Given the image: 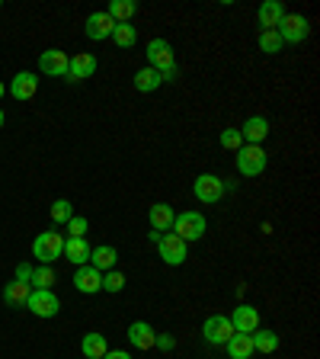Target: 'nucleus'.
I'll return each instance as SVG.
<instances>
[{
  "instance_id": "nucleus-1",
  "label": "nucleus",
  "mask_w": 320,
  "mask_h": 359,
  "mask_svg": "<svg viewBox=\"0 0 320 359\" xmlns=\"http://www.w3.org/2000/svg\"><path fill=\"white\" fill-rule=\"evenodd\" d=\"M148 67H154L163 81L177 77V61H173V49L167 39H151L148 42Z\"/></svg>"
},
{
  "instance_id": "nucleus-2",
  "label": "nucleus",
  "mask_w": 320,
  "mask_h": 359,
  "mask_svg": "<svg viewBox=\"0 0 320 359\" xmlns=\"http://www.w3.org/2000/svg\"><path fill=\"white\" fill-rule=\"evenodd\" d=\"M61 253H64V234L61 231H42L33 241V257L39 263H48L51 267L55 260H61Z\"/></svg>"
},
{
  "instance_id": "nucleus-3",
  "label": "nucleus",
  "mask_w": 320,
  "mask_h": 359,
  "mask_svg": "<svg viewBox=\"0 0 320 359\" xmlns=\"http://www.w3.org/2000/svg\"><path fill=\"white\" fill-rule=\"evenodd\" d=\"M266 151L260 148V144H240V151H237V170H240V176H260L263 170H266Z\"/></svg>"
},
{
  "instance_id": "nucleus-4",
  "label": "nucleus",
  "mask_w": 320,
  "mask_h": 359,
  "mask_svg": "<svg viewBox=\"0 0 320 359\" xmlns=\"http://www.w3.org/2000/svg\"><path fill=\"white\" fill-rule=\"evenodd\" d=\"M205 218L199 215V212H179L177 218H173V234L177 237H183L186 244L189 241H202L205 237Z\"/></svg>"
},
{
  "instance_id": "nucleus-5",
  "label": "nucleus",
  "mask_w": 320,
  "mask_h": 359,
  "mask_svg": "<svg viewBox=\"0 0 320 359\" xmlns=\"http://www.w3.org/2000/svg\"><path fill=\"white\" fill-rule=\"evenodd\" d=\"M157 251H160V260H163L167 267H183L186 257H189V251H186V241H183V237H177L173 231L160 234Z\"/></svg>"
},
{
  "instance_id": "nucleus-6",
  "label": "nucleus",
  "mask_w": 320,
  "mask_h": 359,
  "mask_svg": "<svg viewBox=\"0 0 320 359\" xmlns=\"http://www.w3.org/2000/svg\"><path fill=\"white\" fill-rule=\"evenodd\" d=\"M26 308L33 311L35 317H55L61 311V301L51 289H33L29 299H26Z\"/></svg>"
},
{
  "instance_id": "nucleus-7",
  "label": "nucleus",
  "mask_w": 320,
  "mask_h": 359,
  "mask_svg": "<svg viewBox=\"0 0 320 359\" xmlns=\"http://www.w3.org/2000/svg\"><path fill=\"white\" fill-rule=\"evenodd\" d=\"M202 337L211 343V347H224V343H228L231 337H234V324H231V317H224V315H211V317H205Z\"/></svg>"
},
{
  "instance_id": "nucleus-8",
  "label": "nucleus",
  "mask_w": 320,
  "mask_h": 359,
  "mask_svg": "<svg viewBox=\"0 0 320 359\" xmlns=\"http://www.w3.org/2000/svg\"><path fill=\"white\" fill-rule=\"evenodd\" d=\"M276 33L282 35V45L285 42L301 45L304 39H308V33H311V26H308V19H304L301 13H285V19H282V26H278Z\"/></svg>"
},
{
  "instance_id": "nucleus-9",
  "label": "nucleus",
  "mask_w": 320,
  "mask_h": 359,
  "mask_svg": "<svg viewBox=\"0 0 320 359\" xmlns=\"http://www.w3.org/2000/svg\"><path fill=\"white\" fill-rule=\"evenodd\" d=\"M193 192H195V199H199V202L215 206V202H221V196H224V180L215 176V174H202L193 183Z\"/></svg>"
},
{
  "instance_id": "nucleus-10",
  "label": "nucleus",
  "mask_w": 320,
  "mask_h": 359,
  "mask_svg": "<svg viewBox=\"0 0 320 359\" xmlns=\"http://www.w3.org/2000/svg\"><path fill=\"white\" fill-rule=\"evenodd\" d=\"M68 65L71 58L61 49H45L39 55V67H42L45 77H68Z\"/></svg>"
},
{
  "instance_id": "nucleus-11",
  "label": "nucleus",
  "mask_w": 320,
  "mask_h": 359,
  "mask_svg": "<svg viewBox=\"0 0 320 359\" xmlns=\"http://www.w3.org/2000/svg\"><path fill=\"white\" fill-rule=\"evenodd\" d=\"M112 29H116V23H112V17L106 13V10H96V13H90L87 17V39H93V42H103V39H109Z\"/></svg>"
},
{
  "instance_id": "nucleus-12",
  "label": "nucleus",
  "mask_w": 320,
  "mask_h": 359,
  "mask_svg": "<svg viewBox=\"0 0 320 359\" xmlns=\"http://www.w3.org/2000/svg\"><path fill=\"white\" fill-rule=\"evenodd\" d=\"M231 324H234V334H253V331H260V311L244 301V305H237L234 308Z\"/></svg>"
},
{
  "instance_id": "nucleus-13",
  "label": "nucleus",
  "mask_w": 320,
  "mask_h": 359,
  "mask_svg": "<svg viewBox=\"0 0 320 359\" xmlns=\"http://www.w3.org/2000/svg\"><path fill=\"white\" fill-rule=\"evenodd\" d=\"M237 132H240L244 144H260V142L269 138V119H266V116H250L244 126L237 128Z\"/></svg>"
},
{
  "instance_id": "nucleus-14",
  "label": "nucleus",
  "mask_w": 320,
  "mask_h": 359,
  "mask_svg": "<svg viewBox=\"0 0 320 359\" xmlns=\"http://www.w3.org/2000/svg\"><path fill=\"white\" fill-rule=\"evenodd\" d=\"M74 285H77V292H84V295L100 292L103 289V273L100 269H93L90 263H84V267H77V273H74Z\"/></svg>"
},
{
  "instance_id": "nucleus-15",
  "label": "nucleus",
  "mask_w": 320,
  "mask_h": 359,
  "mask_svg": "<svg viewBox=\"0 0 320 359\" xmlns=\"http://www.w3.org/2000/svg\"><path fill=\"white\" fill-rule=\"evenodd\" d=\"M17 100H33L35 93H39V77L33 74V71H19L13 81H10V87H7Z\"/></svg>"
},
{
  "instance_id": "nucleus-16",
  "label": "nucleus",
  "mask_w": 320,
  "mask_h": 359,
  "mask_svg": "<svg viewBox=\"0 0 320 359\" xmlns=\"http://www.w3.org/2000/svg\"><path fill=\"white\" fill-rule=\"evenodd\" d=\"M154 340H157V331H154L148 321H135V324L128 327V343L135 347V350H154Z\"/></svg>"
},
{
  "instance_id": "nucleus-17",
  "label": "nucleus",
  "mask_w": 320,
  "mask_h": 359,
  "mask_svg": "<svg viewBox=\"0 0 320 359\" xmlns=\"http://www.w3.org/2000/svg\"><path fill=\"white\" fill-rule=\"evenodd\" d=\"M90 241L87 237H64V253L61 257L71 260L74 267H84V263H90Z\"/></svg>"
},
{
  "instance_id": "nucleus-18",
  "label": "nucleus",
  "mask_w": 320,
  "mask_h": 359,
  "mask_svg": "<svg viewBox=\"0 0 320 359\" xmlns=\"http://www.w3.org/2000/svg\"><path fill=\"white\" fill-rule=\"evenodd\" d=\"M173 206H167V202H154L151 209H148V222H151V231H170L173 228Z\"/></svg>"
},
{
  "instance_id": "nucleus-19",
  "label": "nucleus",
  "mask_w": 320,
  "mask_h": 359,
  "mask_svg": "<svg viewBox=\"0 0 320 359\" xmlns=\"http://www.w3.org/2000/svg\"><path fill=\"white\" fill-rule=\"evenodd\" d=\"M96 74V58H93L90 51H80L74 55L68 65V81H84V77H93Z\"/></svg>"
},
{
  "instance_id": "nucleus-20",
  "label": "nucleus",
  "mask_w": 320,
  "mask_h": 359,
  "mask_svg": "<svg viewBox=\"0 0 320 359\" xmlns=\"http://www.w3.org/2000/svg\"><path fill=\"white\" fill-rule=\"evenodd\" d=\"M256 17H260L263 29H278V26H282V19H285V7H282V0H266Z\"/></svg>"
},
{
  "instance_id": "nucleus-21",
  "label": "nucleus",
  "mask_w": 320,
  "mask_h": 359,
  "mask_svg": "<svg viewBox=\"0 0 320 359\" xmlns=\"http://www.w3.org/2000/svg\"><path fill=\"white\" fill-rule=\"evenodd\" d=\"M116 247L112 244H100V247H93L90 251V267L93 269H100V273H109V269H116Z\"/></svg>"
},
{
  "instance_id": "nucleus-22",
  "label": "nucleus",
  "mask_w": 320,
  "mask_h": 359,
  "mask_svg": "<svg viewBox=\"0 0 320 359\" xmlns=\"http://www.w3.org/2000/svg\"><path fill=\"white\" fill-rule=\"evenodd\" d=\"M80 350H84L87 359H103L106 353H109V343H106V334H84V340H80Z\"/></svg>"
},
{
  "instance_id": "nucleus-23",
  "label": "nucleus",
  "mask_w": 320,
  "mask_h": 359,
  "mask_svg": "<svg viewBox=\"0 0 320 359\" xmlns=\"http://www.w3.org/2000/svg\"><path fill=\"white\" fill-rule=\"evenodd\" d=\"M29 292H33V285L29 283H7V289H3V301H7L10 308H26V299H29Z\"/></svg>"
},
{
  "instance_id": "nucleus-24",
  "label": "nucleus",
  "mask_w": 320,
  "mask_h": 359,
  "mask_svg": "<svg viewBox=\"0 0 320 359\" xmlns=\"http://www.w3.org/2000/svg\"><path fill=\"white\" fill-rule=\"evenodd\" d=\"M250 340H253V353H276L278 350V334L276 331H253L250 334Z\"/></svg>"
},
{
  "instance_id": "nucleus-25",
  "label": "nucleus",
  "mask_w": 320,
  "mask_h": 359,
  "mask_svg": "<svg viewBox=\"0 0 320 359\" xmlns=\"http://www.w3.org/2000/svg\"><path fill=\"white\" fill-rule=\"evenodd\" d=\"M228 356L231 359H250L253 356V340H250V334H234L228 343Z\"/></svg>"
},
{
  "instance_id": "nucleus-26",
  "label": "nucleus",
  "mask_w": 320,
  "mask_h": 359,
  "mask_svg": "<svg viewBox=\"0 0 320 359\" xmlns=\"http://www.w3.org/2000/svg\"><path fill=\"white\" fill-rule=\"evenodd\" d=\"M106 13L112 17V23H128V19L138 13V3L135 0H112Z\"/></svg>"
},
{
  "instance_id": "nucleus-27",
  "label": "nucleus",
  "mask_w": 320,
  "mask_h": 359,
  "mask_svg": "<svg viewBox=\"0 0 320 359\" xmlns=\"http://www.w3.org/2000/svg\"><path fill=\"white\" fill-rule=\"evenodd\" d=\"M109 39L118 45V49H132V45L138 42V29L132 23H116V29H112Z\"/></svg>"
},
{
  "instance_id": "nucleus-28",
  "label": "nucleus",
  "mask_w": 320,
  "mask_h": 359,
  "mask_svg": "<svg viewBox=\"0 0 320 359\" xmlns=\"http://www.w3.org/2000/svg\"><path fill=\"white\" fill-rule=\"evenodd\" d=\"M160 84H163V77H160L154 67H141L135 74V90H141V93H154Z\"/></svg>"
},
{
  "instance_id": "nucleus-29",
  "label": "nucleus",
  "mask_w": 320,
  "mask_h": 359,
  "mask_svg": "<svg viewBox=\"0 0 320 359\" xmlns=\"http://www.w3.org/2000/svg\"><path fill=\"white\" fill-rule=\"evenodd\" d=\"M29 285H33V289H51V285H55V269H51L48 263L33 267V279H29Z\"/></svg>"
},
{
  "instance_id": "nucleus-30",
  "label": "nucleus",
  "mask_w": 320,
  "mask_h": 359,
  "mask_svg": "<svg viewBox=\"0 0 320 359\" xmlns=\"http://www.w3.org/2000/svg\"><path fill=\"white\" fill-rule=\"evenodd\" d=\"M71 215H74V206H71L68 199H55V202H51V222H55V225H68Z\"/></svg>"
},
{
  "instance_id": "nucleus-31",
  "label": "nucleus",
  "mask_w": 320,
  "mask_h": 359,
  "mask_svg": "<svg viewBox=\"0 0 320 359\" xmlns=\"http://www.w3.org/2000/svg\"><path fill=\"white\" fill-rule=\"evenodd\" d=\"M260 49L266 51V55H278V51H282V35H278L276 29H263L260 33Z\"/></svg>"
},
{
  "instance_id": "nucleus-32",
  "label": "nucleus",
  "mask_w": 320,
  "mask_h": 359,
  "mask_svg": "<svg viewBox=\"0 0 320 359\" xmlns=\"http://www.w3.org/2000/svg\"><path fill=\"white\" fill-rule=\"evenodd\" d=\"M125 289V276L118 273V269H109V273H103V292H122Z\"/></svg>"
},
{
  "instance_id": "nucleus-33",
  "label": "nucleus",
  "mask_w": 320,
  "mask_h": 359,
  "mask_svg": "<svg viewBox=\"0 0 320 359\" xmlns=\"http://www.w3.org/2000/svg\"><path fill=\"white\" fill-rule=\"evenodd\" d=\"M218 142H221V148H228V151H240L244 138H240V132H237V128H224V132L218 135Z\"/></svg>"
},
{
  "instance_id": "nucleus-34",
  "label": "nucleus",
  "mask_w": 320,
  "mask_h": 359,
  "mask_svg": "<svg viewBox=\"0 0 320 359\" xmlns=\"http://www.w3.org/2000/svg\"><path fill=\"white\" fill-rule=\"evenodd\" d=\"M87 228H90V222H87L84 215H71V222H68V237H87Z\"/></svg>"
},
{
  "instance_id": "nucleus-35",
  "label": "nucleus",
  "mask_w": 320,
  "mask_h": 359,
  "mask_svg": "<svg viewBox=\"0 0 320 359\" xmlns=\"http://www.w3.org/2000/svg\"><path fill=\"white\" fill-rule=\"evenodd\" d=\"M154 347H157V350H163V353H170V350H173V347H177V340H173V337H170V334H157V340H154Z\"/></svg>"
},
{
  "instance_id": "nucleus-36",
  "label": "nucleus",
  "mask_w": 320,
  "mask_h": 359,
  "mask_svg": "<svg viewBox=\"0 0 320 359\" xmlns=\"http://www.w3.org/2000/svg\"><path fill=\"white\" fill-rule=\"evenodd\" d=\"M33 279V267L29 263H19L17 267V283H29Z\"/></svg>"
},
{
  "instance_id": "nucleus-37",
  "label": "nucleus",
  "mask_w": 320,
  "mask_h": 359,
  "mask_svg": "<svg viewBox=\"0 0 320 359\" xmlns=\"http://www.w3.org/2000/svg\"><path fill=\"white\" fill-rule=\"evenodd\" d=\"M103 359H132V356H128V353H122V350H109Z\"/></svg>"
},
{
  "instance_id": "nucleus-38",
  "label": "nucleus",
  "mask_w": 320,
  "mask_h": 359,
  "mask_svg": "<svg viewBox=\"0 0 320 359\" xmlns=\"http://www.w3.org/2000/svg\"><path fill=\"white\" fill-rule=\"evenodd\" d=\"M3 122H7V116H3V109H0V128H3Z\"/></svg>"
},
{
  "instance_id": "nucleus-39",
  "label": "nucleus",
  "mask_w": 320,
  "mask_h": 359,
  "mask_svg": "<svg viewBox=\"0 0 320 359\" xmlns=\"http://www.w3.org/2000/svg\"><path fill=\"white\" fill-rule=\"evenodd\" d=\"M3 93H7V87H3V84H0V97H3Z\"/></svg>"
},
{
  "instance_id": "nucleus-40",
  "label": "nucleus",
  "mask_w": 320,
  "mask_h": 359,
  "mask_svg": "<svg viewBox=\"0 0 320 359\" xmlns=\"http://www.w3.org/2000/svg\"><path fill=\"white\" fill-rule=\"evenodd\" d=\"M0 7H3V3H0Z\"/></svg>"
}]
</instances>
